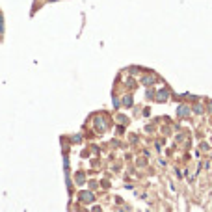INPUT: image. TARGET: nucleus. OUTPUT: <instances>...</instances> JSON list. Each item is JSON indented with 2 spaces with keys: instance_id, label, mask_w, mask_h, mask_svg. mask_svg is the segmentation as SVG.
I'll use <instances>...</instances> for the list:
<instances>
[{
  "instance_id": "obj_1",
  "label": "nucleus",
  "mask_w": 212,
  "mask_h": 212,
  "mask_svg": "<svg viewBox=\"0 0 212 212\" xmlns=\"http://www.w3.org/2000/svg\"><path fill=\"white\" fill-rule=\"evenodd\" d=\"M179 114H181V116H190V108H186V106H181V108H179Z\"/></svg>"
},
{
  "instance_id": "obj_2",
  "label": "nucleus",
  "mask_w": 212,
  "mask_h": 212,
  "mask_svg": "<svg viewBox=\"0 0 212 212\" xmlns=\"http://www.w3.org/2000/svg\"><path fill=\"white\" fill-rule=\"evenodd\" d=\"M194 112H195V114H201L203 110H201V106H195V108H194Z\"/></svg>"
},
{
  "instance_id": "obj_3",
  "label": "nucleus",
  "mask_w": 212,
  "mask_h": 212,
  "mask_svg": "<svg viewBox=\"0 0 212 212\" xmlns=\"http://www.w3.org/2000/svg\"><path fill=\"white\" fill-rule=\"evenodd\" d=\"M210 112H212V104H210Z\"/></svg>"
}]
</instances>
